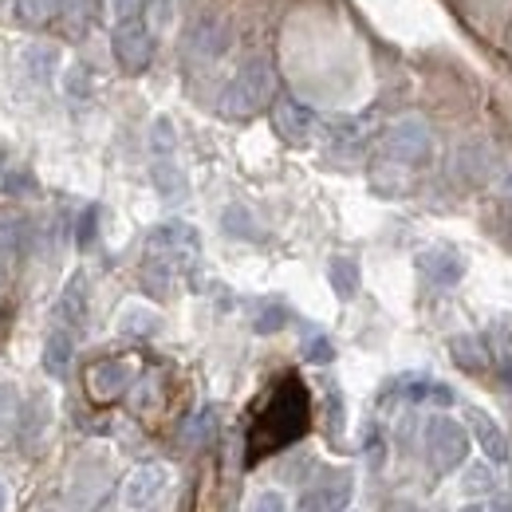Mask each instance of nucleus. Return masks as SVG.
<instances>
[{
    "label": "nucleus",
    "instance_id": "1",
    "mask_svg": "<svg viewBox=\"0 0 512 512\" xmlns=\"http://www.w3.org/2000/svg\"><path fill=\"white\" fill-rule=\"evenodd\" d=\"M308 426V394L296 379H284L280 390L272 394V402L264 406L260 422L253 430V457L260 453H272V449H284L288 442H296Z\"/></svg>",
    "mask_w": 512,
    "mask_h": 512
},
{
    "label": "nucleus",
    "instance_id": "2",
    "mask_svg": "<svg viewBox=\"0 0 512 512\" xmlns=\"http://www.w3.org/2000/svg\"><path fill=\"white\" fill-rule=\"evenodd\" d=\"M272 87H276V71L264 56H256L249 64H241V71L229 79L217 107H221L225 119H253L256 111L272 99Z\"/></svg>",
    "mask_w": 512,
    "mask_h": 512
},
{
    "label": "nucleus",
    "instance_id": "3",
    "mask_svg": "<svg viewBox=\"0 0 512 512\" xmlns=\"http://www.w3.org/2000/svg\"><path fill=\"white\" fill-rule=\"evenodd\" d=\"M422 446L438 473H453L469 461V430H465V422H457L449 414H434L422 430Z\"/></svg>",
    "mask_w": 512,
    "mask_h": 512
},
{
    "label": "nucleus",
    "instance_id": "4",
    "mask_svg": "<svg viewBox=\"0 0 512 512\" xmlns=\"http://www.w3.org/2000/svg\"><path fill=\"white\" fill-rule=\"evenodd\" d=\"M434 154V134L422 119H394L383 130V158L398 166H426Z\"/></svg>",
    "mask_w": 512,
    "mask_h": 512
},
{
    "label": "nucleus",
    "instance_id": "5",
    "mask_svg": "<svg viewBox=\"0 0 512 512\" xmlns=\"http://www.w3.org/2000/svg\"><path fill=\"white\" fill-rule=\"evenodd\" d=\"M146 253L162 256L166 264H174L178 272H186V268L197 264V256H201V237H197V229H193L190 221H166V225L150 229Z\"/></svg>",
    "mask_w": 512,
    "mask_h": 512
},
{
    "label": "nucleus",
    "instance_id": "6",
    "mask_svg": "<svg viewBox=\"0 0 512 512\" xmlns=\"http://www.w3.org/2000/svg\"><path fill=\"white\" fill-rule=\"evenodd\" d=\"M229 44H233V28H229V20L217 16V12H205V16H197V20L190 24L182 52H186L190 64H217V60L229 52Z\"/></svg>",
    "mask_w": 512,
    "mask_h": 512
},
{
    "label": "nucleus",
    "instance_id": "7",
    "mask_svg": "<svg viewBox=\"0 0 512 512\" xmlns=\"http://www.w3.org/2000/svg\"><path fill=\"white\" fill-rule=\"evenodd\" d=\"M111 52H115V64L123 67L127 75H138V71H146V67H150V60H154V32L146 28V20H142V16H134V20H119V24H115Z\"/></svg>",
    "mask_w": 512,
    "mask_h": 512
},
{
    "label": "nucleus",
    "instance_id": "8",
    "mask_svg": "<svg viewBox=\"0 0 512 512\" xmlns=\"http://www.w3.org/2000/svg\"><path fill=\"white\" fill-rule=\"evenodd\" d=\"M170 469L150 461V465H138L123 481V509L127 512H154L162 505V497L170 493Z\"/></svg>",
    "mask_w": 512,
    "mask_h": 512
},
{
    "label": "nucleus",
    "instance_id": "9",
    "mask_svg": "<svg viewBox=\"0 0 512 512\" xmlns=\"http://www.w3.org/2000/svg\"><path fill=\"white\" fill-rule=\"evenodd\" d=\"M449 170H453V178L461 186H485V182L497 178V158H493V150H489L485 138H469V142H461L453 150Z\"/></svg>",
    "mask_w": 512,
    "mask_h": 512
},
{
    "label": "nucleus",
    "instance_id": "10",
    "mask_svg": "<svg viewBox=\"0 0 512 512\" xmlns=\"http://www.w3.org/2000/svg\"><path fill=\"white\" fill-rule=\"evenodd\" d=\"M316 127H320V119H316L312 107H304L300 99H276V107H272V130L288 146H308Z\"/></svg>",
    "mask_w": 512,
    "mask_h": 512
},
{
    "label": "nucleus",
    "instance_id": "11",
    "mask_svg": "<svg viewBox=\"0 0 512 512\" xmlns=\"http://www.w3.org/2000/svg\"><path fill=\"white\" fill-rule=\"evenodd\" d=\"M414 264H418L422 280H426V284H434V288H457V284H461V276H465V256L457 253V249H449V245L422 249Z\"/></svg>",
    "mask_w": 512,
    "mask_h": 512
},
{
    "label": "nucleus",
    "instance_id": "12",
    "mask_svg": "<svg viewBox=\"0 0 512 512\" xmlns=\"http://www.w3.org/2000/svg\"><path fill=\"white\" fill-rule=\"evenodd\" d=\"M465 430L477 438V446L485 449V461H497V465H501V461L509 457V438H505V430H501V422H497L493 414L469 406V410H465Z\"/></svg>",
    "mask_w": 512,
    "mask_h": 512
},
{
    "label": "nucleus",
    "instance_id": "13",
    "mask_svg": "<svg viewBox=\"0 0 512 512\" xmlns=\"http://www.w3.org/2000/svg\"><path fill=\"white\" fill-rule=\"evenodd\" d=\"M48 426H52V398H48V394L28 398V402L20 406V414H16V438H20V446L36 449L44 442Z\"/></svg>",
    "mask_w": 512,
    "mask_h": 512
},
{
    "label": "nucleus",
    "instance_id": "14",
    "mask_svg": "<svg viewBox=\"0 0 512 512\" xmlns=\"http://www.w3.org/2000/svg\"><path fill=\"white\" fill-rule=\"evenodd\" d=\"M351 497V473L335 469L327 473L323 481H316L308 493H304V509L308 512H339Z\"/></svg>",
    "mask_w": 512,
    "mask_h": 512
},
{
    "label": "nucleus",
    "instance_id": "15",
    "mask_svg": "<svg viewBox=\"0 0 512 512\" xmlns=\"http://www.w3.org/2000/svg\"><path fill=\"white\" fill-rule=\"evenodd\" d=\"M130 383H134V371H130V363H123V359H103V363H95L87 371V386H91V394L99 402L119 398Z\"/></svg>",
    "mask_w": 512,
    "mask_h": 512
},
{
    "label": "nucleus",
    "instance_id": "16",
    "mask_svg": "<svg viewBox=\"0 0 512 512\" xmlns=\"http://www.w3.org/2000/svg\"><path fill=\"white\" fill-rule=\"evenodd\" d=\"M87 323V280L75 276L67 280V288L60 292V304H56V327H67L71 335H79Z\"/></svg>",
    "mask_w": 512,
    "mask_h": 512
},
{
    "label": "nucleus",
    "instance_id": "17",
    "mask_svg": "<svg viewBox=\"0 0 512 512\" xmlns=\"http://www.w3.org/2000/svg\"><path fill=\"white\" fill-rule=\"evenodd\" d=\"M150 178H154V190L162 201H170V205H178V201H186V170L178 166V158H154L150 162Z\"/></svg>",
    "mask_w": 512,
    "mask_h": 512
},
{
    "label": "nucleus",
    "instance_id": "18",
    "mask_svg": "<svg viewBox=\"0 0 512 512\" xmlns=\"http://www.w3.org/2000/svg\"><path fill=\"white\" fill-rule=\"evenodd\" d=\"M71 359H75V335H71L67 327H56V323H52V331H48V339H44V371L60 379V375H67Z\"/></svg>",
    "mask_w": 512,
    "mask_h": 512
},
{
    "label": "nucleus",
    "instance_id": "19",
    "mask_svg": "<svg viewBox=\"0 0 512 512\" xmlns=\"http://www.w3.org/2000/svg\"><path fill=\"white\" fill-rule=\"evenodd\" d=\"M56 16H60L67 36L83 40L99 24V0H60V12Z\"/></svg>",
    "mask_w": 512,
    "mask_h": 512
},
{
    "label": "nucleus",
    "instance_id": "20",
    "mask_svg": "<svg viewBox=\"0 0 512 512\" xmlns=\"http://www.w3.org/2000/svg\"><path fill=\"white\" fill-rule=\"evenodd\" d=\"M327 284L339 300H355L359 296V260L351 256H331L327 260Z\"/></svg>",
    "mask_w": 512,
    "mask_h": 512
},
{
    "label": "nucleus",
    "instance_id": "21",
    "mask_svg": "<svg viewBox=\"0 0 512 512\" xmlns=\"http://www.w3.org/2000/svg\"><path fill=\"white\" fill-rule=\"evenodd\" d=\"M449 355H453V363H457L461 371H469V375H481V371L489 367V351H485V343H481L477 335H453V339H449Z\"/></svg>",
    "mask_w": 512,
    "mask_h": 512
},
{
    "label": "nucleus",
    "instance_id": "22",
    "mask_svg": "<svg viewBox=\"0 0 512 512\" xmlns=\"http://www.w3.org/2000/svg\"><path fill=\"white\" fill-rule=\"evenodd\" d=\"M461 493L465 497H493L497 493V473H493V461H465L461 465Z\"/></svg>",
    "mask_w": 512,
    "mask_h": 512
},
{
    "label": "nucleus",
    "instance_id": "23",
    "mask_svg": "<svg viewBox=\"0 0 512 512\" xmlns=\"http://www.w3.org/2000/svg\"><path fill=\"white\" fill-rule=\"evenodd\" d=\"M221 229L229 237H237V241H256L260 237V225H256L253 209H245V205H229L221 213Z\"/></svg>",
    "mask_w": 512,
    "mask_h": 512
},
{
    "label": "nucleus",
    "instance_id": "24",
    "mask_svg": "<svg viewBox=\"0 0 512 512\" xmlns=\"http://www.w3.org/2000/svg\"><path fill=\"white\" fill-rule=\"evenodd\" d=\"M24 64H28V75L36 79V83H48L52 75H56V67H60V52L48 44H32L28 52H24Z\"/></svg>",
    "mask_w": 512,
    "mask_h": 512
},
{
    "label": "nucleus",
    "instance_id": "25",
    "mask_svg": "<svg viewBox=\"0 0 512 512\" xmlns=\"http://www.w3.org/2000/svg\"><path fill=\"white\" fill-rule=\"evenodd\" d=\"M158 327H162L158 312H150L142 304H130V308H123V316H119V331L123 335H154Z\"/></svg>",
    "mask_w": 512,
    "mask_h": 512
},
{
    "label": "nucleus",
    "instance_id": "26",
    "mask_svg": "<svg viewBox=\"0 0 512 512\" xmlns=\"http://www.w3.org/2000/svg\"><path fill=\"white\" fill-rule=\"evenodd\" d=\"M60 12V0H16V20L28 28H44Z\"/></svg>",
    "mask_w": 512,
    "mask_h": 512
},
{
    "label": "nucleus",
    "instance_id": "27",
    "mask_svg": "<svg viewBox=\"0 0 512 512\" xmlns=\"http://www.w3.org/2000/svg\"><path fill=\"white\" fill-rule=\"evenodd\" d=\"M174 150H178L174 123L170 119H154V127H150V154L154 158H174Z\"/></svg>",
    "mask_w": 512,
    "mask_h": 512
},
{
    "label": "nucleus",
    "instance_id": "28",
    "mask_svg": "<svg viewBox=\"0 0 512 512\" xmlns=\"http://www.w3.org/2000/svg\"><path fill=\"white\" fill-rule=\"evenodd\" d=\"M174 8H178V0H146V8H142V20H146V28L158 36V32H166L170 24H174Z\"/></svg>",
    "mask_w": 512,
    "mask_h": 512
},
{
    "label": "nucleus",
    "instance_id": "29",
    "mask_svg": "<svg viewBox=\"0 0 512 512\" xmlns=\"http://www.w3.org/2000/svg\"><path fill=\"white\" fill-rule=\"evenodd\" d=\"M304 359H308V363H331V359H335L331 339H327V335H312V339H304Z\"/></svg>",
    "mask_w": 512,
    "mask_h": 512
},
{
    "label": "nucleus",
    "instance_id": "30",
    "mask_svg": "<svg viewBox=\"0 0 512 512\" xmlns=\"http://www.w3.org/2000/svg\"><path fill=\"white\" fill-rule=\"evenodd\" d=\"M284 323H288V308H284V304H268V308L256 316V331L268 335V331H280Z\"/></svg>",
    "mask_w": 512,
    "mask_h": 512
},
{
    "label": "nucleus",
    "instance_id": "31",
    "mask_svg": "<svg viewBox=\"0 0 512 512\" xmlns=\"http://www.w3.org/2000/svg\"><path fill=\"white\" fill-rule=\"evenodd\" d=\"M249 512H288V497L280 493V489H264V493H256Z\"/></svg>",
    "mask_w": 512,
    "mask_h": 512
},
{
    "label": "nucleus",
    "instance_id": "32",
    "mask_svg": "<svg viewBox=\"0 0 512 512\" xmlns=\"http://www.w3.org/2000/svg\"><path fill=\"white\" fill-rule=\"evenodd\" d=\"M67 95H71V99H87V95H91V71L83 64H75L67 71Z\"/></svg>",
    "mask_w": 512,
    "mask_h": 512
},
{
    "label": "nucleus",
    "instance_id": "33",
    "mask_svg": "<svg viewBox=\"0 0 512 512\" xmlns=\"http://www.w3.org/2000/svg\"><path fill=\"white\" fill-rule=\"evenodd\" d=\"M95 221H99V209L95 205L83 209V217H79V249H87L95 241Z\"/></svg>",
    "mask_w": 512,
    "mask_h": 512
},
{
    "label": "nucleus",
    "instance_id": "34",
    "mask_svg": "<svg viewBox=\"0 0 512 512\" xmlns=\"http://www.w3.org/2000/svg\"><path fill=\"white\" fill-rule=\"evenodd\" d=\"M12 414H16V390L8 383H0V430L12 422Z\"/></svg>",
    "mask_w": 512,
    "mask_h": 512
},
{
    "label": "nucleus",
    "instance_id": "35",
    "mask_svg": "<svg viewBox=\"0 0 512 512\" xmlns=\"http://www.w3.org/2000/svg\"><path fill=\"white\" fill-rule=\"evenodd\" d=\"M209 430H213V410L197 414V418L190 422V442H205V438H209Z\"/></svg>",
    "mask_w": 512,
    "mask_h": 512
},
{
    "label": "nucleus",
    "instance_id": "36",
    "mask_svg": "<svg viewBox=\"0 0 512 512\" xmlns=\"http://www.w3.org/2000/svg\"><path fill=\"white\" fill-rule=\"evenodd\" d=\"M111 8H115V20H134V16H142L146 0H111Z\"/></svg>",
    "mask_w": 512,
    "mask_h": 512
},
{
    "label": "nucleus",
    "instance_id": "37",
    "mask_svg": "<svg viewBox=\"0 0 512 512\" xmlns=\"http://www.w3.org/2000/svg\"><path fill=\"white\" fill-rule=\"evenodd\" d=\"M497 190H501V193H505V197L512 201V166H509V170H501V174H497Z\"/></svg>",
    "mask_w": 512,
    "mask_h": 512
},
{
    "label": "nucleus",
    "instance_id": "38",
    "mask_svg": "<svg viewBox=\"0 0 512 512\" xmlns=\"http://www.w3.org/2000/svg\"><path fill=\"white\" fill-rule=\"evenodd\" d=\"M0 512H8V489L0 485Z\"/></svg>",
    "mask_w": 512,
    "mask_h": 512
},
{
    "label": "nucleus",
    "instance_id": "39",
    "mask_svg": "<svg viewBox=\"0 0 512 512\" xmlns=\"http://www.w3.org/2000/svg\"><path fill=\"white\" fill-rule=\"evenodd\" d=\"M493 512H512V505H509V501H497V505H493Z\"/></svg>",
    "mask_w": 512,
    "mask_h": 512
},
{
    "label": "nucleus",
    "instance_id": "40",
    "mask_svg": "<svg viewBox=\"0 0 512 512\" xmlns=\"http://www.w3.org/2000/svg\"><path fill=\"white\" fill-rule=\"evenodd\" d=\"M461 512H489V509H481V505H465Z\"/></svg>",
    "mask_w": 512,
    "mask_h": 512
},
{
    "label": "nucleus",
    "instance_id": "41",
    "mask_svg": "<svg viewBox=\"0 0 512 512\" xmlns=\"http://www.w3.org/2000/svg\"><path fill=\"white\" fill-rule=\"evenodd\" d=\"M406 512H422V509H406Z\"/></svg>",
    "mask_w": 512,
    "mask_h": 512
}]
</instances>
